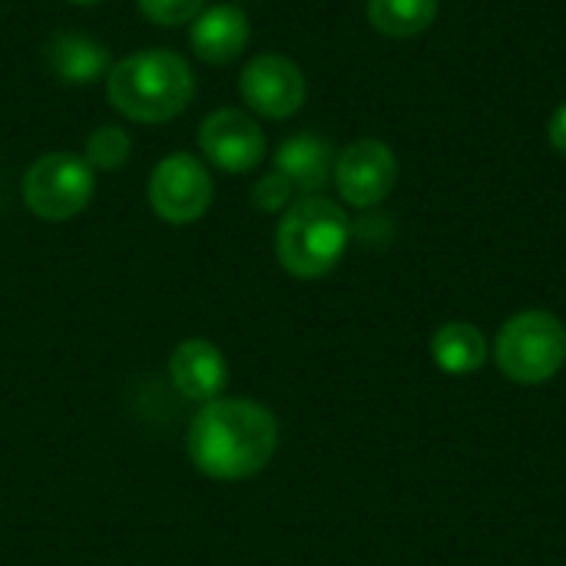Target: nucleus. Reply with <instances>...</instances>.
Segmentation results:
<instances>
[{"label": "nucleus", "instance_id": "dca6fc26", "mask_svg": "<svg viewBox=\"0 0 566 566\" xmlns=\"http://www.w3.org/2000/svg\"><path fill=\"white\" fill-rule=\"evenodd\" d=\"M133 153V139L123 126H96L86 136V153L83 159L93 169H119Z\"/></svg>", "mask_w": 566, "mask_h": 566}, {"label": "nucleus", "instance_id": "f3484780", "mask_svg": "<svg viewBox=\"0 0 566 566\" xmlns=\"http://www.w3.org/2000/svg\"><path fill=\"white\" fill-rule=\"evenodd\" d=\"M143 17L159 23V27H182V23H192L202 10H206V0H136Z\"/></svg>", "mask_w": 566, "mask_h": 566}, {"label": "nucleus", "instance_id": "39448f33", "mask_svg": "<svg viewBox=\"0 0 566 566\" xmlns=\"http://www.w3.org/2000/svg\"><path fill=\"white\" fill-rule=\"evenodd\" d=\"M93 166L76 153H43L23 176V202L46 222L80 216L93 199Z\"/></svg>", "mask_w": 566, "mask_h": 566}, {"label": "nucleus", "instance_id": "6e6552de", "mask_svg": "<svg viewBox=\"0 0 566 566\" xmlns=\"http://www.w3.org/2000/svg\"><path fill=\"white\" fill-rule=\"evenodd\" d=\"M398 182V159L381 139H358L335 156V186L355 209H371L391 196Z\"/></svg>", "mask_w": 566, "mask_h": 566}, {"label": "nucleus", "instance_id": "0eeeda50", "mask_svg": "<svg viewBox=\"0 0 566 566\" xmlns=\"http://www.w3.org/2000/svg\"><path fill=\"white\" fill-rule=\"evenodd\" d=\"M239 93L259 116L289 119L302 109L308 86L295 60L282 53H259L255 60L245 63L239 76Z\"/></svg>", "mask_w": 566, "mask_h": 566}, {"label": "nucleus", "instance_id": "7ed1b4c3", "mask_svg": "<svg viewBox=\"0 0 566 566\" xmlns=\"http://www.w3.org/2000/svg\"><path fill=\"white\" fill-rule=\"evenodd\" d=\"M348 239L352 222L338 202L325 196H302L295 206L285 209L279 222L275 252L289 275L322 279L342 262Z\"/></svg>", "mask_w": 566, "mask_h": 566}, {"label": "nucleus", "instance_id": "1a4fd4ad", "mask_svg": "<svg viewBox=\"0 0 566 566\" xmlns=\"http://www.w3.org/2000/svg\"><path fill=\"white\" fill-rule=\"evenodd\" d=\"M202 156L226 172H249L265 159V133L242 109H216L199 126Z\"/></svg>", "mask_w": 566, "mask_h": 566}, {"label": "nucleus", "instance_id": "f8f14e48", "mask_svg": "<svg viewBox=\"0 0 566 566\" xmlns=\"http://www.w3.org/2000/svg\"><path fill=\"white\" fill-rule=\"evenodd\" d=\"M275 172H282L295 192L315 196L335 179V153L332 143L315 133H298L285 139L275 153Z\"/></svg>", "mask_w": 566, "mask_h": 566}, {"label": "nucleus", "instance_id": "aec40b11", "mask_svg": "<svg viewBox=\"0 0 566 566\" xmlns=\"http://www.w3.org/2000/svg\"><path fill=\"white\" fill-rule=\"evenodd\" d=\"M70 3H80V7H93V3H103V0H70Z\"/></svg>", "mask_w": 566, "mask_h": 566}, {"label": "nucleus", "instance_id": "20e7f679", "mask_svg": "<svg viewBox=\"0 0 566 566\" xmlns=\"http://www.w3.org/2000/svg\"><path fill=\"white\" fill-rule=\"evenodd\" d=\"M494 358L514 385H544L566 365V328L551 312L531 308L504 322Z\"/></svg>", "mask_w": 566, "mask_h": 566}, {"label": "nucleus", "instance_id": "423d86ee", "mask_svg": "<svg viewBox=\"0 0 566 566\" xmlns=\"http://www.w3.org/2000/svg\"><path fill=\"white\" fill-rule=\"evenodd\" d=\"M149 206L172 226L202 219L212 206V176L206 163L189 153H169L149 176Z\"/></svg>", "mask_w": 566, "mask_h": 566}, {"label": "nucleus", "instance_id": "f257e3e1", "mask_svg": "<svg viewBox=\"0 0 566 566\" xmlns=\"http://www.w3.org/2000/svg\"><path fill=\"white\" fill-rule=\"evenodd\" d=\"M186 448L206 478L245 481L272 461L279 448V424L259 401L216 398L196 415Z\"/></svg>", "mask_w": 566, "mask_h": 566}, {"label": "nucleus", "instance_id": "4468645a", "mask_svg": "<svg viewBox=\"0 0 566 566\" xmlns=\"http://www.w3.org/2000/svg\"><path fill=\"white\" fill-rule=\"evenodd\" d=\"M431 358L448 375H474L488 361V338L471 322H448L431 335Z\"/></svg>", "mask_w": 566, "mask_h": 566}, {"label": "nucleus", "instance_id": "9b49d317", "mask_svg": "<svg viewBox=\"0 0 566 566\" xmlns=\"http://www.w3.org/2000/svg\"><path fill=\"white\" fill-rule=\"evenodd\" d=\"M189 43H192V53L202 63L226 66L249 43V17L232 3L206 7L189 27Z\"/></svg>", "mask_w": 566, "mask_h": 566}, {"label": "nucleus", "instance_id": "f03ea898", "mask_svg": "<svg viewBox=\"0 0 566 566\" xmlns=\"http://www.w3.org/2000/svg\"><path fill=\"white\" fill-rule=\"evenodd\" d=\"M106 93L116 113L133 123H169L192 103L196 76L179 53L149 46L109 70Z\"/></svg>", "mask_w": 566, "mask_h": 566}, {"label": "nucleus", "instance_id": "a211bd4d", "mask_svg": "<svg viewBox=\"0 0 566 566\" xmlns=\"http://www.w3.org/2000/svg\"><path fill=\"white\" fill-rule=\"evenodd\" d=\"M292 192H295V189H292V182H289L282 172H269L265 179L255 182L252 202H255V209H262V212H279V209H289Z\"/></svg>", "mask_w": 566, "mask_h": 566}, {"label": "nucleus", "instance_id": "9d476101", "mask_svg": "<svg viewBox=\"0 0 566 566\" xmlns=\"http://www.w3.org/2000/svg\"><path fill=\"white\" fill-rule=\"evenodd\" d=\"M169 378L179 395H186L189 401L209 405L222 395V388L229 381V365L212 342L189 338V342L176 345V352L169 358Z\"/></svg>", "mask_w": 566, "mask_h": 566}, {"label": "nucleus", "instance_id": "6ab92c4d", "mask_svg": "<svg viewBox=\"0 0 566 566\" xmlns=\"http://www.w3.org/2000/svg\"><path fill=\"white\" fill-rule=\"evenodd\" d=\"M547 136H551V146L566 156V103L557 109V113H554V116H551V129H547Z\"/></svg>", "mask_w": 566, "mask_h": 566}, {"label": "nucleus", "instance_id": "2eb2a0df", "mask_svg": "<svg viewBox=\"0 0 566 566\" xmlns=\"http://www.w3.org/2000/svg\"><path fill=\"white\" fill-rule=\"evenodd\" d=\"M441 0H368V23L395 40L424 33L438 20Z\"/></svg>", "mask_w": 566, "mask_h": 566}, {"label": "nucleus", "instance_id": "ddd939ff", "mask_svg": "<svg viewBox=\"0 0 566 566\" xmlns=\"http://www.w3.org/2000/svg\"><path fill=\"white\" fill-rule=\"evenodd\" d=\"M46 63L63 83H96L109 76V50L86 33H56L46 43Z\"/></svg>", "mask_w": 566, "mask_h": 566}]
</instances>
